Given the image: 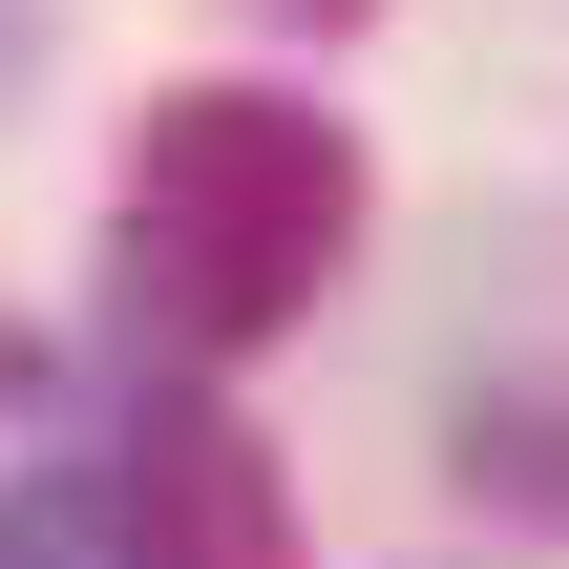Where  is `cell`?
I'll return each mask as SVG.
<instances>
[{
	"label": "cell",
	"instance_id": "cell-1",
	"mask_svg": "<svg viewBox=\"0 0 569 569\" xmlns=\"http://www.w3.org/2000/svg\"><path fill=\"white\" fill-rule=\"evenodd\" d=\"M338 253H359V148H338L317 106H274V84H190V106L127 127V296H148L169 338L232 359V338L317 317Z\"/></svg>",
	"mask_w": 569,
	"mask_h": 569
},
{
	"label": "cell",
	"instance_id": "cell-2",
	"mask_svg": "<svg viewBox=\"0 0 569 569\" xmlns=\"http://www.w3.org/2000/svg\"><path fill=\"white\" fill-rule=\"evenodd\" d=\"M127 569H296V486L232 401H148L127 443Z\"/></svg>",
	"mask_w": 569,
	"mask_h": 569
},
{
	"label": "cell",
	"instance_id": "cell-3",
	"mask_svg": "<svg viewBox=\"0 0 569 569\" xmlns=\"http://www.w3.org/2000/svg\"><path fill=\"white\" fill-rule=\"evenodd\" d=\"M0 569H127V507L106 486H21L0 507Z\"/></svg>",
	"mask_w": 569,
	"mask_h": 569
}]
</instances>
